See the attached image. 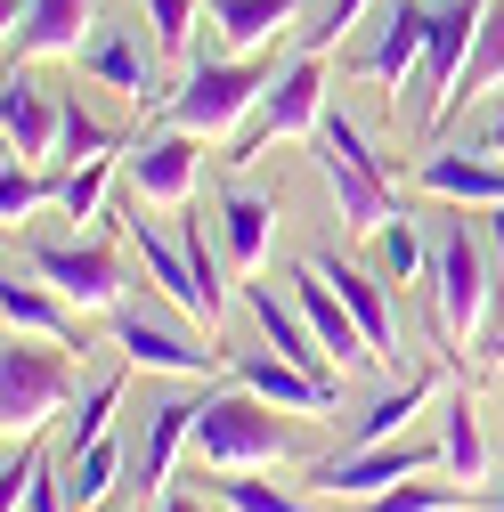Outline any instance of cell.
<instances>
[{
  "label": "cell",
  "instance_id": "obj_41",
  "mask_svg": "<svg viewBox=\"0 0 504 512\" xmlns=\"http://www.w3.org/2000/svg\"><path fill=\"white\" fill-rule=\"evenodd\" d=\"M480 139H488V147H496V155H504V98H496V106H488V131H480Z\"/></svg>",
  "mask_w": 504,
  "mask_h": 512
},
{
  "label": "cell",
  "instance_id": "obj_9",
  "mask_svg": "<svg viewBox=\"0 0 504 512\" xmlns=\"http://www.w3.org/2000/svg\"><path fill=\"white\" fill-rule=\"evenodd\" d=\"M439 464V439H374V447H342V456H326V464H301V488L309 496H334V504H358V496H374V488H391V480H407V472H431Z\"/></svg>",
  "mask_w": 504,
  "mask_h": 512
},
{
  "label": "cell",
  "instance_id": "obj_24",
  "mask_svg": "<svg viewBox=\"0 0 504 512\" xmlns=\"http://www.w3.org/2000/svg\"><path fill=\"white\" fill-rule=\"evenodd\" d=\"M488 464H496V447L480 431V399L464 382H448V391H439V472L472 488V480H488Z\"/></svg>",
  "mask_w": 504,
  "mask_h": 512
},
{
  "label": "cell",
  "instance_id": "obj_20",
  "mask_svg": "<svg viewBox=\"0 0 504 512\" xmlns=\"http://www.w3.org/2000/svg\"><path fill=\"white\" fill-rule=\"evenodd\" d=\"M196 415H204V399H187V391H171V399L147 407V431H139V447H131V472H139L147 496H163L171 472H179V456L196 447Z\"/></svg>",
  "mask_w": 504,
  "mask_h": 512
},
{
  "label": "cell",
  "instance_id": "obj_21",
  "mask_svg": "<svg viewBox=\"0 0 504 512\" xmlns=\"http://www.w3.org/2000/svg\"><path fill=\"white\" fill-rule=\"evenodd\" d=\"M131 261H139V277H147L179 317H196V326H204V285H196V261H187L179 228H163V220H131Z\"/></svg>",
  "mask_w": 504,
  "mask_h": 512
},
{
  "label": "cell",
  "instance_id": "obj_43",
  "mask_svg": "<svg viewBox=\"0 0 504 512\" xmlns=\"http://www.w3.org/2000/svg\"><path fill=\"white\" fill-rule=\"evenodd\" d=\"M496 512H504V496H496Z\"/></svg>",
  "mask_w": 504,
  "mask_h": 512
},
{
  "label": "cell",
  "instance_id": "obj_1",
  "mask_svg": "<svg viewBox=\"0 0 504 512\" xmlns=\"http://www.w3.org/2000/svg\"><path fill=\"white\" fill-rule=\"evenodd\" d=\"M431 309H439V342L472 350L496 334V269H488V228L448 204V220H431Z\"/></svg>",
  "mask_w": 504,
  "mask_h": 512
},
{
  "label": "cell",
  "instance_id": "obj_31",
  "mask_svg": "<svg viewBox=\"0 0 504 512\" xmlns=\"http://www.w3.org/2000/svg\"><path fill=\"white\" fill-rule=\"evenodd\" d=\"M212 504L220 512H326L301 480H261V472H212Z\"/></svg>",
  "mask_w": 504,
  "mask_h": 512
},
{
  "label": "cell",
  "instance_id": "obj_44",
  "mask_svg": "<svg viewBox=\"0 0 504 512\" xmlns=\"http://www.w3.org/2000/svg\"><path fill=\"white\" fill-rule=\"evenodd\" d=\"M98 512H106V504H98Z\"/></svg>",
  "mask_w": 504,
  "mask_h": 512
},
{
  "label": "cell",
  "instance_id": "obj_18",
  "mask_svg": "<svg viewBox=\"0 0 504 512\" xmlns=\"http://www.w3.org/2000/svg\"><path fill=\"white\" fill-rule=\"evenodd\" d=\"M423 41H431V9H423V0H383V9H374V41H366V57H358V74H366L374 90H399V98H407V82H415V66H423Z\"/></svg>",
  "mask_w": 504,
  "mask_h": 512
},
{
  "label": "cell",
  "instance_id": "obj_10",
  "mask_svg": "<svg viewBox=\"0 0 504 512\" xmlns=\"http://www.w3.org/2000/svg\"><path fill=\"white\" fill-rule=\"evenodd\" d=\"M106 342H114V358L131 366V374H163V382H228V350L187 342V334L155 326V317H139V309H114V317H106Z\"/></svg>",
  "mask_w": 504,
  "mask_h": 512
},
{
  "label": "cell",
  "instance_id": "obj_14",
  "mask_svg": "<svg viewBox=\"0 0 504 512\" xmlns=\"http://www.w3.org/2000/svg\"><path fill=\"white\" fill-rule=\"evenodd\" d=\"M415 196L423 204H464V212H496L504 204V155L480 139V147H423L415 163Z\"/></svg>",
  "mask_w": 504,
  "mask_h": 512
},
{
  "label": "cell",
  "instance_id": "obj_27",
  "mask_svg": "<svg viewBox=\"0 0 504 512\" xmlns=\"http://www.w3.org/2000/svg\"><path fill=\"white\" fill-rule=\"evenodd\" d=\"M212 220H220L212 204H179V212H171L187 261H196V285H204V326H220V309H228V244H220Z\"/></svg>",
  "mask_w": 504,
  "mask_h": 512
},
{
  "label": "cell",
  "instance_id": "obj_7",
  "mask_svg": "<svg viewBox=\"0 0 504 512\" xmlns=\"http://www.w3.org/2000/svg\"><path fill=\"white\" fill-rule=\"evenodd\" d=\"M318 122H326V49H301V57H285L277 66V82L261 90V106H252V122L228 139V171H244V163H261V147H277V139H318Z\"/></svg>",
  "mask_w": 504,
  "mask_h": 512
},
{
  "label": "cell",
  "instance_id": "obj_13",
  "mask_svg": "<svg viewBox=\"0 0 504 512\" xmlns=\"http://www.w3.org/2000/svg\"><path fill=\"white\" fill-rule=\"evenodd\" d=\"M57 131H66V90H49L33 74V57H9V82H0V139H9V163H57Z\"/></svg>",
  "mask_w": 504,
  "mask_h": 512
},
{
  "label": "cell",
  "instance_id": "obj_26",
  "mask_svg": "<svg viewBox=\"0 0 504 512\" xmlns=\"http://www.w3.org/2000/svg\"><path fill=\"white\" fill-rule=\"evenodd\" d=\"M204 17H212V41L220 49H277L285 25H301V0H204Z\"/></svg>",
  "mask_w": 504,
  "mask_h": 512
},
{
  "label": "cell",
  "instance_id": "obj_8",
  "mask_svg": "<svg viewBox=\"0 0 504 512\" xmlns=\"http://www.w3.org/2000/svg\"><path fill=\"white\" fill-rule=\"evenodd\" d=\"M25 269L49 277L82 317H114V309H122V285H131V261L106 244V228H74L66 244H33Z\"/></svg>",
  "mask_w": 504,
  "mask_h": 512
},
{
  "label": "cell",
  "instance_id": "obj_2",
  "mask_svg": "<svg viewBox=\"0 0 504 512\" xmlns=\"http://www.w3.org/2000/svg\"><path fill=\"white\" fill-rule=\"evenodd\" d=\"M269 82H277V57L269 49H244V57L236 49H212V57H196V66L179 74V90L155 98V122L196 131V139H236Z\"/></svg>",
  "mask_w": 504,
  "mask_h": 512
},
{
  "label": "cell",
  "instance_id": "obj_40",
  "mask_svg": "<svg viewBox=\"0 0 504 512\" xmlns=\"http://www.w3.org/2000/svg\"><path fill=\"white\" fill-rule=\"evenodd\" d=\"M155 512H212V504H196L187 488H163V496H155Z\"/></svg>",
  "mask_w": 504,
  "mask_h": 512
},
{
  "label": "cell",
  "instance_id": "obj_37",
  "mask_svg": "<svg viewBox=\"0 0 504 512\" xmlns=\"http://www.w3.org/2000/svg\"><path fill=\"white\" fill-rule=\"evenodd\" d=\"M57 187H66V179H49L41 163H9V179H0V220H9V228H33V220L57 204Z\"/></svg>",
  "mask_w": 504,
  "mask_h": 512
},
{
  "label": "cell",
  "instance_id": "obj_38",
  "mask_svg": "<svg viewBox=\"0 0 504 512\" xmlns=\"http://www.w3.org/2000/svg\"><path fill=\"white\" fill-rule=\"evenodd\" d=\"M90 155H122V139L106 122H90L74 98H66V131H57V163H90Z\"/></svg>",
  "mask_w": 504,
  "mask_h": 512
},
{
  "label": "cell",
  "instance_id": "obj_22",
  "mask_svg": "<svg viewBox=\"0 0 504 512\" xmlns=\"http://www.w3.org/2000/svg\"><path fill=\"white\" fill-rule=\"evenodd\" d=\"M212 212H220L228 269H236V277H261V269H269V252H277V204L261 196V187H228Z\"/></svg>",
  "mask_w": 504,
  "mask_h": 512
},
{
  "label": "cell",
  "instance_id": "obj_32",
  "mask_svg": "<svg viewBox=\"0 0 504 512\" xmlns=\"http://www.w3.org/2000/svg\"><path fill=\"white\" fill-rule=\"evenodd\" d=\"M504 90V0L488 9V25H480V41H472V57H464V74H456V98H448V122L456 114H472L480 98H496Z\"/></svg>",
  "mask_w": 504,
  "mask_h": 512
},
{
  "label": "cell",
  "instance_id": "obj_29",
  "mask_svg": "<svg viewBox=\"0 0 504 512\" xmlns=\"http://www.w3.org/2000/svg\"><path fill=\"white\" fill-rule=\"evenodd\" d=\"M57 212L74 228H114V179H122V155H90V163H66L57 171Z\"/></svg>",
  "mask_w": 504,
  "mask_h": 512
},
{
  "label": "cell",
  "instance_id": "obj_39",
  "mask_svg": "<svg viewBox=\"0 0 504 512\" xmlns=\"http://www.w3.org/2000/svg\"><path fill=\"white\" fill-rule=\"evenodd\" d=\"M366 9H374V0H318V9H309V25H301V49H334V41H350Z\"/></svg>",
  "mask_w": 504,
  "mask_h": 512
},
{
  "label": "cell",
  "instance_id": "obj_28",
  "mask_svg": "<svg viewBox=\"0 0 504 512\" xmlns=\"http://www.w3.org/2000/svg\"><path fill=\"white\" fill-rule=\"evenodd\" d=\"M439 391H448V382H439V374H407V382H391V391L383 399H374L350 431H342V447H374V439H407L415 431V415L439 399Z\"/></svg>",
  "mask_w": 504,
  "mask_h": 512
},
{
  "label": "cell",
  "instance_id": "obj_17",
  "mask_svg": "<svg viewBox=\"0 0 504 512\" xmlns=\"http://www.w3.org/2000/svg\"><path fill=\"white\" fill-rule=\"evenodd\" d=\"M285 293L301 301V317L318 326V342L334 350V366H342V374H366V366H383V358H374V342H366V326L350 317V301L334 293V277H326L318 261H301V269L285 277Z\"/></svg>",
  "mask_w": 504,
  "mask_h": 512
},
{
  "label": "cell",
  "instance_id": "obj_33",
  "mask_svg": "<svg viewBox=\"0 0 504 512\" xmlns=\"http://www.w3.org/2000/svg\"><path fill=\"white\" fill-rule=\"evenodd\" d=\"M122 399H131V366H106V374H90V382H82V399H74V415H66V456L114 431Z\"/></svg>",
  "mask_w": 504,
  "mask_h": 512
},
{
  "label": "cell",
  "instance_id": "obj_34",
  "mask_svg": "<svg viewBox=\"0 0 504 512\" xmlns=\"http://www.w3.org/2000/svg\"><path fill=\"white\" fill-rule=\"evenodd\" d=\"M131 472V447H122L114 431L106 439H90V447H74L66 456V488H74V512H98L106 496H114V480Z\"/></svg>",
  "mask_w": 504,
  "mask_h": 512
},
{
  "label": "cell",
  "instance_id": "obj_12",
  "mask_svg": "<svg viewBox=\"0 0 504 512\" xmlns=\"http://www.w3.org/2000/svg\"><path fill=\"white\" fill-rule=\"evenodd\" d=\"M204 147H212V139H196V131H171V122H155V131L131 147L122 179H131V196H139L147 212H179V204H196Z\"/></svg>",
  "mask_w": 504,
  "mask_h": 512
},
{
  "label": "cell",
  "instance_id": "obj_42",
  "mask_svg": "<svg viewBox=\"0 0 504 512\" xmlns=\"http://www.w3.org/2000/svg\"><path fill=\"white\" fill-rule=\"evenodd\" d=\"M488 358H496V366H504V334H488Z\"/></svg>",
  "mask_w": 504,
  "mask_h": 512
},
{
  "label": "cell",
  "instance_id": "obj_5",
  "mask_svg": "<svg viewBox=\"0 0 504 512\" xmlns=\"http://www.w3.org/2000/svg\"><path fill=\"white\" fill-rule=\"evenodd\" d=\"M488 9H496V0H439V9H431L423 66H415V82H407V98H399V131H407V139L431 147L439 131H448V98H456V74H464V57H472Z\"/></svg>",
  "mask_w": 504,
  "mask_h": 512
},
{
  "label": "cell",
  "instance_id": "obj_16",
  "mask_svg": "<svg viewBox=\"0 0 504 512\" xmlns=\"http://www.w3.org/2000/svg\"><path fill=\"white\" fill-rule=\"evenodd\" d=\"M236 301H244V317H252V326H261V342H269L277 358H293V366H309V374L342 382L334 350L318 342V326H309V317H301V301H293V293H277V285H261V277H244V285H236Z\"/></svg>",
  "mask_w": 504,
  "mask_h": 512
},
{
  "label": "cell",
  "instance_id": "obj_4",
  "mask_svg": "<svg viewBox=\"0 0 504 512\" xmlns=\"http://www.w3.org/2000/svg\"><path fill=\"white\" fill-rule=\"evenodd\" d=\"M318 179H326V196H334V220L350 228V236H374L383 220H399L407 204H399V187H391V163L366 147V131L342 114V106H326V122H318Z\"/></svg>",
  "mask_w": 504,
  "mask_h": 512
},
{
  "label": "cell",
  "instance_id": "obj_25",
  "mask_svg": "<svg viewBox=\"0 0 504 512\" xmlns=\"http://www.w3.org/2000/svg\"><path fill=\"white\" fill-rule=\"evenodd\" d=\"M309 261H318L326 277H334V293L350 301V317L366 326V342H374V358H399V309H391V293H383V277L374 269H358V261H334V252H309Z\"/></svg>",
  "mask_w": 504,
  "mask_h": 512
},
{
  "label": "cell",
  "instance_id": "obj_23",
  "mask_svg": "<svg viewBox=\"0 0 504 512\" xmlns=\"http://www.w3.org/2000/svg\"><path fill=\"white\" fill-rule=\"evenodd\" d=\"M0 317H9V334H41V342H66V350H90L82 342V317H74V301L57 293L49 277H9L0 285Z\"/></svg>",
  "mask_w": 504,
  "mask_h": 512
},
{
  "label": "cell",
  "instance_id": "obj_6",
  "mask_svg": "<svg viewBox=\"0 0 504 512\" xmlns=\"http://www.w3.org/2000/svg\"><path fill=\"white\" fill-rule=\"evenodd\" d=\"M66 407H74V350L41 334H9V350H0V431L41 439Z\"/></svg>",
  "mask_w": 504,
  "mask_h": 512
},
{
  "label": "cell",
  "instance_id": "obj_15",
  "mask_svg": "<svg viewBox=\"0 0 504 512\" xmlns=\"http://www.w3.org/2000/svg\"><path fill=\"white\" fill-rule=\"evenodd\" d=\"M228 382H244L252 399H269V407H285V415H326V407H342V382L277 358L269 342H261V350H228Z\"/></svg>",
  "mask_w": 504,
  "mask_h": 512
},
{
  "label": "cell",
  "instance_id": "obj_3",
  "mask_svg": "<svg viewBox=\"0 0 504 512\" xmlns=\"http://www.w3.org/2000/svg\"><path fill=\"white\" fill-rule=\"evenodd\" d=\"M196 456L204 472H277L301 456V439L285 431V407L252 399L244 382H212L196 415Z\"/></svg>",
  "mask_w": 504,
  "mask_h": 512
},
{
  "label": "cell",
  "instance_id": "obj_11",
  "mask_svg": "<svg viewBox=\"0 0 504 512\" xmlns=\"http://www.w3.org/2000/svg\"><path fill=\"white\" fill-rule=\"evenodd\" d=\"M74 66H82V82H98V90H122V98H139V106L163 90V82H155V66H163L155 33H147V25H131V17H114V9H98L90 41L74 49Z\"/></svg>",
  "mask_w": 504,
  "mask_h": 512
},
{
  "label": "cell",
  "instance_id": "obj_36",
  "mask_svg": "<svg viewBox=\"0 0 504 512\" xmlns=\"http://www.w3.org/2000/svg\"><path fill=\"white\" fill-rule=\"evenodd\" d=\"M139 17H147V33H155V49H163V66H196V17H204V0H139Z\"/></svg>",
  "mask_w": 504,
  "mask_h": 512
},
{
  "label": "cell",
  "instance_id": "obj_30",
  "mask_svg": "<svg viewBox=\"0 0 504 512\" xmlns=\"http://www.w3.org/2000/svg\"><path fill=\"white\" fill-rule=\"evenodd\" d=\"M472 504V488L464 480H448V472H407V480H391V488H374V496H358L350 512H464Z\"/></svg>",
  "mask_w": 504,
  "mask_h": 512
},
{
  "label": "cell",
  "instance_id": "obj_35",
  "mask_svg": "<svg viewBox=\"0 0 504 512\" xmlns=\"http://www.w3.org/2000/svg\"><path fill=\"white\" fill-rule=\"evenodd\" d=\"M374 244V261H383V277L391 285H431V236H423V220H383V228H374L366 236Z\"/></svg>",
  "mask_w": 504,
  "mask_h": 512
},
{
  "label": "cell",
  "instance_id": "obj_19",
  "mask_svg": "<svg viewBox=\"0 0 504 512\" xmlns=\"http://www.w3.org/2000/svg\"><path fill=\"white\" fill-rule=\"evenodd\" d=\"M98 25V0H9V57H74Z\"/></svg>",
  "mask_w": 504,
  "mask_h": 512
}]
</instances>
